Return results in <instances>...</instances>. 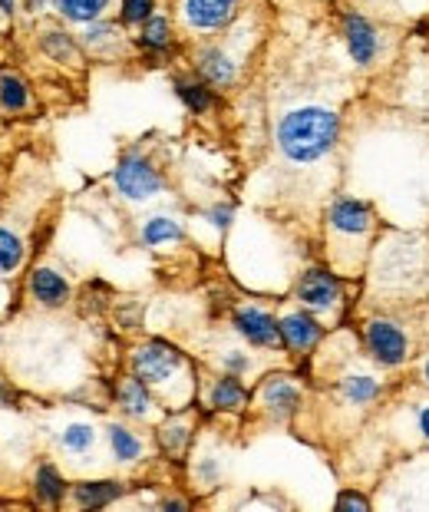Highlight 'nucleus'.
Wrapping results in <instances>:
<instances>
[{
    "label": "nucleus",
    "mask_w": 429,
    "mask_h": 512,
    "mask_svg": "<svg viewBox=\"0 0 429 512\" xmlns=\"http://www.w3.org/2000/svg\"><path fill=\"white\" fill-rule=\"evenodd\" d=\"M340 139V113L330 106H294L288 110L278 126H274V143H278L281 156L294 162V166H307V162L324 159Z\"/></svg>",
    "instance_id": "nucleus-1"
},
{
    "label": "nucleus",
    "mask_w": 429,
    "mask_h": 512,
    "mask_svg": "<svg viewBox=\"0 0 429 512\" xmlns=\"http://www.w3.org/2000/svg\"><path fill=\"white\" fill-rule=\"evenodd\" d=\"M113 185H116V192L123 195V199H129V202H146V199H152V195L162 192L165 179H162V172L156 169V162H152L146 152L129 149L116 162Z\"/></svg>",
    "instance_id": "nucleus-2"
},
{
    "label": "nucleus",
    "mask_w": 429,
    "mask_h": 512,
    "mask_svg": "<svg viewBox=\"0 0 429 512\" xmlns=\"http://www.w3.org/2000/svg\"><path fill=\"white\" fill-rule=\"evenodd\" d=\"M129 367L142 384L165 387L185 367V354L175 344L162 341V337H152V341H142L136 351H132Z\"/></svg>",
    "instance_id": "nucleus-3"
},
{
    "label": "nucleus",
    "mask_w": 429,
    "mask_h": 512,
    "mask_svg": "<svg viewBox=\"0 0 429 512\" xmlns=\"http://www.w3.org/2000/svg\"><path fill=\"white\" fill-rule=\"evenodd\" d=\"M363 341H367L373 361L387 370L403 367L406 357H410V337L393 318H370L363 324Z\"/></svg>",
    "instance_id": "nucleus-4"
},
{
    "label": "nucleus",
    "mask_w": 429,
    "mask_h": 512,
    "mask_svg": "<svg viewBox=\"0 0 429 512\" xmlns=\"http://www.w3.org/2000/svg\"><path fill=\"white\" fill-rule=\"evenodd\" d=\"M340 37H344L350 60H354L360 70L377 67V60L383 57V37L370 17H363L360 10H347V14L340 17Z\"/></svg>",
    "instance_id": "nucleus-5"
},
{
    "label": "nucleus",
    "mask_w": 429,
    "mask_h": 512,
    "mask_svg": "<svg viewBox=\"0 0 429 512\" xmlns=\"http://www.w3.org/2000/svg\"><path fill=\"white\" fill-rule=\"evenodd\" d=\"M241 0H179V17L192 34H218L235 24Z\"/></svg>",
    "instance_id": "nucleus-6"
},
{
    "label": "nucleus",
    "mask_w": 429,
    "mask_h": 512,
    "mask_svg": "<svg viewBox=\"0 0 429 512\" xmlns=\"http://www.w3.org/2000/svg\"><path fill=\"white\" fill-rule=\"evenodd\" d=\"M294 298L304 304L307 311L314 314H327L334 311L340 298H344V281H340L330 268H307L301 278H297Z\"/></svg>",
    "instance_id": "nucleus-7"
},
{
    "label": "nucleus",
    "mask_w": 429,
    "mask_h": 512,
    "mask_svg": "<svg viewBox=\"0 0 429 512\" xmlns=\"http://www.w3.org/2000/svg\"><path fill=\"white\" fill-rule=\"evenodd\" d=\"M192 70L202 76L205 83H212L215 90H228V86L238 83L241 63H238L235 53L225 47V43H205V47L195 50Z\"/></svg>",
    "instance_id": "nucleus-8"
},
{
    "label": "nucleus",
    "mask_w": 429,
    "mask_h": 512,
    "mask_svg": "<svg viewBox=\"0 0 429 512\" xmlns=\"http://www.w3.org/2000/svg\"><path fill=\"white\" fill-rule=\"evenodd\" d=\"M231 328H235L251 347H261V351H274L281 347V328H278V318L271 311L255 308V304H245L231 314Z\"/></svg>",
    "instance_id": "nucleus-9"
},
{
    "label": "nucleus",
    "mask_w": 429,
    "mask_h": 512,
    "mask_svg": "<svg viewBox=\"0 0 429 512\" xmlns=\"http://www.w3.org/2000/svg\"><path fill=\"white\" fill-rule=\"evenodd\" d=\"M258 400H261V410L268 413L271 420L284 423V420H291L297 410H301L304 394H301V387H297L288 374H271L261 384Z\"/></svg>",
    "instance_id": "nucleus-10"
},
{
    "label": "nucleus",
    "mask_w": 429,
    "mask_h": 512,
    "mask_svg": "<svg viewBox=\"0 0 429 512\" xmlns=\"http://www.w3.org/2000/svg\"><path fill=\"white\" fill-rule=\"evenodd\" d=\"M327 225H330V232L347 235V238L367 235L370 228H373V205H370V202H360V199H347V195H340V199L330 202V209H327Z\"/></svg>",
    "instance_id": "nucleus-11"
},
{
    "label": "nucleus",
    "mask_w": 429,
    "mask_h": 512,
    "mask_svg": "<svg viewBox=\"0 0 429 512\" xmlns=\"http://www.w3.org/2000/svg\"><path fill=\"white\" fill-rule=\"evenodd\" d=\"M278 328H281V347H288V351L297 354V357H304L307 351H314L317 341L324 337L321 321H317L307 308L304 311H288L278 321Z\"/></svg>",
    "instance_id": "nucleus-12"
},
{
    "label": "nucleus",
    "mask_w": 429,
    "mask_h": 512,
    "mask_svg": "<svg viewBox=\"0 0 429 512\" xmlns=\"http://www.w3.org/2000/svg\"><path fill=\"white\" fill-rule=\"evenodd\" d=\"M132 43H136V50L146 53L149 60H162L169 57L172 47H175V30H172V20L165 14H152L146 24L136 27V37H132Z\"/></svg>",
    "instance_id": "nucleus-13"
},
{
    "label": "nucleus",
    "mask_w": 429,
    "mask_h": 512,
    "mask_svg": "<svg viewBox=\"0 0 429 512\" xmlns=\"http://www.w3.org/2000/svg\"><path fill=\"white\" fill-rule=\"evenodd\" d=\"M27 291L43 308H63V304L70 301V281H66L60 271L43 268V265L33 268L27 275Z\"/></svg>",
    "instance_id": "nucleus-14"
},
{
    "label": "nucleus",
    "mask_w": 429,
    "mask_h": 512,
    "mask_svg": "<svg viewBox=\"0 0 429 512\" xmlns=\"http://www.w3.org/2000/svg\"><path fill=\"white\" fill-rule=\"evenodd\" d=\"M172 86H175V96H179L182 106L192 116H205V113L215 110V103H218L215 86L205 83L198 73H179V76H172Z\"/></svg>",
    "instance_id": "nucleus-15"
},
{
    "label": "nucleus",
    "mask_w": 429,
    "mask_h": 512,
    "mask_svg": "<svg viewBox=\"0 0 429 512\" xmlns=\"http://www.w3.org/2000/svg\"><path fill=\"white\" fill-rule=\"evenodd\" d=\"M116 403H119V410H123L126 417H132V420H146L149 413L156 410V400H152V387L142 384L136 374L126 377V380H119Z\"/></svg>",
    "instance_id": "nucleus-16"
},
{
    "label": "nucleus",
    "mask_w": 429,
    "mask_h": 512,
    "mask_svg": "<svg viewBox=\"0 0 429 512\" xmlns=\"http://www.w3.org/2000/svg\"><path fill=\"white\" fill-rule=\"evenodd\" d=\"M123 493L126 486L116 483V479H86V483L73 486V503L80 509H103L109 503H116Z\"/></svg>",
    "instance_id": "nucleus-17"
},
{
    "label": "nucleus",
    "mask_w": 429,
    "mask_h": 512,
    "mask_svg": "<svg viewBox=\"0 0 429 512\" xmlns=\"http://www.w3.org/2000/svg\"><path fill=\"white\" fill-rule=\"evenodd\" d=\"M83 50L96 53V57H106V53H116L123 47V24H113V20H93V24L83 27L80 34Z\"/></svg>",
    "instance_id": "nucleus-18"
},
{
    "label": "nucleus",
    "mask_w": 429,
    "mask_h": 512,
    "mask_svg": "<svg viewBox=\"0 0 429 512\" xmlns=\"http://www.w3.org/2000/svg\"><path fill=\"white\" fill-rule=\"evenodd\" d=\"M208 403H212V410L218 413H241L248 403V390L245 384L238 380V374H225L212 384V394H208Z\"/></svg>",
    "instance_id": "nucleus-19"
},
{
    "label": "nucleus",
    "mask_w": 429,
    "mask_h": 512,
    "mask_svg": "<svg viewBox=\"0 0 429 512\" xmlns=\"http://www.w3.org/2000/svg\"><path fill=\"white\" fill-rule=\"evenodd\" d=\"M53 10L66 20V24H93V20H103L106 10L113 7V0H50Z\"/></svg>",
    "instance_id": "nucleus-20"
},
{
    "label": "nucleus",
    "mask_w": 429,
    "mask_h": 512,
    "mask_svg": "<svg viewBox=\"0 0 429 512\" xmlns=\"http://www.w3.org/2000/svg\"><path fill=\"white\" fill-rule=\"evenodd\" d=\"M80 47H83V43L76 40L73 34H66L63 27H50V30H43V34H40V50L47 53L50 60H57V63H76V60H80Z\"/></svg>",
    "instance_id": "nucleus-21"
},
{
    "label": "nucleus",
    "mask_w": 429,
    "mask_h": 512,
    "mask_svg": "<svg viewBox=\"0 0 429 512\" xmlns=\"http://www.w3.org/2000/svg\"><path fill=\"white\" fill-rule=\"evenodd\" d=\"M33 493L43 506H60L66 499V479L53 463H40L37 473H33Z\"/></svg>",
    "instance_id": "nucleus-22"
},
{
    "label": "nucleus",
    "mask_w": 429,
    "mask_h": 512,
    "mask_svg": "<svg viewBox=\"0 0 429 512\" xmlns=\"http://www.w3.org/2000/svg\"><path fill=\"white\" fill-rule=\"evenodd\" d=\"M30 106V86L24 76L0 70V110L4 113H24Z\"/></svg>",
    "instance_id": "nucleus-23"
},
{
    "label": "nucleus",
    "mask_w": 429,
    "mask_h": 512,
    "mask_svg": "<svg viewBox=\"0 0 429 512\" xmlns=\"http://www.w3.org/2000/svg\"><path fill=\"white\" fill-rule=\"evenodd\" d=\"M340 394H344L350 407H367V403L380 397V384H377V377H370V374H350L340 380Z\"/></svg>",
    "instance_id": "nucleus-24"
},
{
    "label": "nucleus",
    "mask_w": 429,
    "mask_h": 512,
    "mask_svg": "<svg viewBox=\"0 0 429 512\" xmlns=\"http://www.w3.org/2000/svg\"><path fill=\"white\" fill-rule=\"evenodd\" d=\"M189 440H192V427L185 420H169L159 427V446L172 460H182L185 450H189Z\"/></svg>",
    "instance_id": "nucleus-25"
},
{
    "label": "nucleus",
    "mask_w": 429,
    "mask_h": 512,
    "mask_svg": "<svg viewBox=\"0 0 429 512\" xmlns=\"http://www.w3.org/2000/svg\"><path fill=\"white\" fill-rule=\"evenodd\" d=\"M109 446H113V456L119 463H136L142 456V440L123 423H113L109 427Z\"/></svg>",
    "instance_id": "nucleus-26"
},
{
    "label": "nucleus",
    "mask_w": 429,
    "mask_h": 512,
    "mask_svg": "<svg viewBox=\"0 0 429 512\" xmlns=\"http://www.w3.org/2000/svg\"><path fill=\"white\" fill-rule=\"evenodd\" d=\"M182 225L175 219H165V215H156L142 225V245H165V242H182Z\"/></svg>",
    "instance_id": "nucleus-27"
},
{
    "label": "nucleus",
    "mask_w": 429,
    "mask_h": 512,
    "mask_svg": "<svg viewBox=\"0 0 429 512\" xmlns=\"http://www.w3.org/2000/svg\"><path fill=\"white\" fill-rule=\"evenodd\" d=\"M24 242H20V235H14L10 228H0V275H10V271H17L24 265Z\"/></svg>",
    "instance_id": "nucleus-28"
},
{
    "label": "nucleus",
    "mask_w": 429,
    "mask_h": 512,
    "mask_svg": "<svg viewBox=\"0 0 429 512\" xmlns=\"http://www.w3.org/2000/svg\"><path fill=\"white\" fill-rule=\"evenodd\" d=\"M93 443H96V430L90 423H70V427L60 433V446L66 453H86Z\"/></svg>",
    "instance_id": "nucleus-29"
},
{
    "label": "nucleus",
    "mask_w": 429,
    "mask_h": 512,
    "mask_svg": "<svg viewBox=\"0 0 429 512\" xmlns=\"http://www.w3.org/2000/svg\"><path fill=\"white\" fill-rule=\"evenodd\" d=\"M159 0H119V24L123 27H142L156 14Z\"/></svg>",
    "instance_id": "nucleus-30"
},
{
    "label": "nucleus",
    "mask_w": 429,
    "mask_h": 512,
    "mask_svg": "<svg viewBox=\"0 0 429 512\" xmlns=\"http://www.w3.org/2000/svg\"><path fill=\"white\" fill-rule=\"evenodd\" d=\"M208 222H212L218 232H225V228L231 225V219H235V205H228V202H218V205H212L208 209V215H205Z\"/></svg>",
    "instance_id": "nucleus-31"
},
{
    "label": "nucleus",
    "mask_w": 429,
    "mask_h": 512,
    "mask_svg": "<svg viewBox=\"0 0 429 512\" xmlns=\"http://www.w3.org/2000/svg\"><path fill=\"white\" fill-rule=\"evenodd\" d=\"M222 364H225L228 374H245V370L251 367V361H248V357L241 354V351H228Z\"/></svg>",
    "instance_id": "nucleus-32"
},
{
    "label": "nucleus",
    "mask_w": 429,
    "mask_h": 512,
    "mask_svg": "<svg viewBox=\"0 0 429 512\" xmlns=\"http://www.w3.org/2000/svg\"><path fill=\"white\" fill-rule=\"evenodd\" d=\"M337 509H357V512H367L370 503L363 499L360 493H340L337 496Z\"/></svg>",
    "instance_id": "nucleus-33"
},
{
    "label": "nucleus",
    "mask_w": 429,
    "mask_h": 512,
    "mask_svg": "<svg viewBox=\"0 0 429 512\" xmlns=\"http://www.w3.org/2000/svg\"><path fill=\"white\" fill-rule=\"evenodd\" d=\"M416 427H420L423 440H429V403H420V410H416Z\"/></svg>",
    "instance_id": "nucleus-34"
},
{
    "label": "nucleus",
    "mask_w": 429,
    "mask_h": 512,
    "mask_svg": "<svg viewBox=\"0 0 429 512\" xmlns=\"http://www.w3.org/2000/svg\"><path fill=\"white\" fill-rule=\"evenodd\" d=\"M10 403H17V390H10L7 384H0V407H10Z\"/></svg>",
    "instance_id": "nucleus-35"
},
{
    "label": "nucleus",
    "mask_w": 429,
    "mask_h": 512,
    "mask_svg": "<svg viewBox=\"0 0 429 512\" xmlns=\"http://www.w3.org/2000/svg\"><path fill=\"white\" fill-rule=\"evenodd\" d=\"M162 509L165 512H185V509H189V503H185V499H165Z\"/></svg>",
    "instance_id": "nucleus-36"
},
{
    "label": "nucleus",
    "mask_w": 429,
    "mask_h": 512,
    "mask_svg": "<svg viewBox=\"0 0 429 512\" xmlns=\"http://www.w3.org/2000/svg\"><path fill=\"white\" fill-rule=\"evenodd\" d=\"M0 14H4V17H14V14H17V0H0Z\"/></svg>",
    "instance_id": "nucleus-37"
},
{
    "label": "nucleus",
    "mask_w": 429,
    "mask_h": 512,
    "mask_svg": "<svg viewBox=\"0 0 429 512\" xmlns=\"http://www.w3.org/2000/svg\"><path fill=\"white\" fill-rule=\"evenodd\" d=\"M40 7H43V0H27V4H24L27 14H40Z\"/></svg>",
    "instance_id": "nucleus-38"
},
{
    "label": "nucleus",
    "mask_w": 429,
    "mask_h": 512,
    "mask_svg": "<svg viewBox=\"0 0 429 512\" xmlns=\"http://www.w3.org/2000/svg\"><path fill=\"white\" fill-rule=\"evenodd\" d=\"M423 380H426V384H429V361L423 364Z\"/></svg>",
    "instance_id": "nucleus-39"
}]
</instances>
